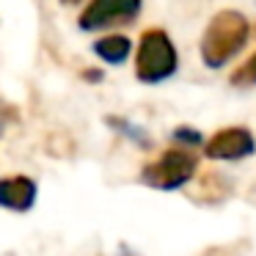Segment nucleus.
Returning <instances> with one entry per match:
<instances>
[{
    "instance_id": "nucleus-1",
    "label": "nucleus",
    "mask_w": 256,
    "mask_h": 256,
    "mask_svg": "<svg viewBox=\"0 0 256 256\" xmlns=\"http://www.w3.org/2000/svg\"><path fill=\"white\" fill-rule=\"evenodd\" d=\"M250 39V22L234 8L218 12L201 36V61L206 69H223L245 50Z\"/></svg>"
},
{
    "instance_id": "nucleus-2",
    "label": "nucleus",
    "mask_w": 256,
    "mask_h": 256,
    "mask_svg": "<svg viewBox=\"0 0 256 256\" xmlns=\"http://www.w3.org/2000/svg\"><path fill=\"white\" fill-rule=\"evenodd\" d=\"M179 72V50L162 28H149L135 47V78L138 83L160 86Z\"/></svg>"
},
{
    "instance_id": "nucleus-3",
    "label": "nucleus",
    "mask_w": 256,
    "mask_h": 256,
    "mask_svg": "<svg viewBox=\"0 0 256 256\" xmlns=\"http://www.w3.org/2000/svg\"><path fill=\"white\" fill-rule=\"evenodd\" d=\"M198 171V160L190 149L179 146V149H168L157 157L154 162L140 168V182L146 188L162 190V193H171V190H179L190 182Z\"/></svg>"
},
{
    "instance_id": "nucleus-4",
    "label": "nucleus",
    "mask_w": 256,
    "mask_h": 256,
    "mask_svg": "<svg viewBox=\"0 0 256 256\" xmlns=\"http://www.w3.org/2000/svg\"><path fill=\"white\" fill-rule=\"evenodd\" d=\"M140 8L144 0H88V6L78 17V28L86 34H96V30L130 25L138 20Z\"/></svg>"
},
{
    "instance_id": "nucleus-5",
    "label": "nucleus",
    "mask_w": 256,
    "mask_h": 256,
    "mask_svg": "<svg viewBox=\"0 0 256 256\" xmlns=\"http://www.w3.org/2000/svg\"><path fill=\"white\" fill-rule=\"evenodd\" d=\"M204 154L218 162H240L256 154V138L248 127H223L206 138Z\"/></svg>"
},
{
    "instance_id": "nucleus-6",
    "label": "nucleus",
    "mask_w": 256,
    "mask_h": 256,
    "mask_svg": "<svg viewBox=\"0 0 256 256\" xmlns=\"http://www.w3.org/2000/svg\"><path fill=\"white\" fill-rule=\"evenodd\" d=\"M39 188L30 176L17 174V176H6L0 179V206L12 212H28L34 210Z\"/></svg>"
},
{
    "instance_id": "nucleus-7",
    "label": "nucleus",
    "mask_w": 256,
    "mask_h": 256,
    "mask_svg": "<svg viewBox=\"0 0 256 256\" xmlns=\"http://www.w3.org/2000/svg\"><path fill=\"white\" fill-rule=\"evenodd\" d=\"M91 50H94V56L100 58L102 64H108V66H122V64H127V58L135 52V47H132V39H130L127 34H105L94 42Z\"/></svg>"
},
{
    "instance_id": "nucleus-8",
    "label": "nucleus",
    "mask_w": 256,
    "mask_h": 256,
    "mask_svg": "<svg viewBox=\"0 0 256 256\" xmlns=\"http://www.w3.org/2000/svg\"><path fill=\"white\" fill-rule=\"evenodd\" d=\"M105 122H108V127H110L113 132L122 135L124 140H132L138 149H152V135H149L146 127L130 122V118H122V116H108Z\"/></svg>"
},
{
    "instance_id": "nucleus-9",
    "label": "nucleus",
    "mask_w": 256,
    "mask_h": 256,
    "mask_svg": "<svg viewBox=\"0 0 256 256\" xmlns=\"http://www.w3.org/2000/svg\"><path fill=\"white\" fill-rule=\"evenodd\" d=\"M171 138L176 140L179 146H184V149H198V146L206 144V138L201 135V130L190 127V124H179V127L171 132Z\"/></svg>"
},
{
    "instance_id": "nucleus-10",
    "label": "nucleus",
    "mask_w": 256,
    "mask_h": 256,
    "mask_svg": "<svg viewBox=\"0 0 256 256\" xmlns=\"http://www.w3.org/2000/svg\"><path fill=\"white\" fill-rule=\"evenodd\" d=\"M232 86H237V88H254L256 86V52L232 74Z\"/></svg>"
},
{
    "instance_id": "nucleus-11",
    "label": "nucleus",
    "mask_w": 256,
    "mask_h": 256,
    "mask_svg": "<svg viewBox=\"0 0 256 256\" xmlns=\"http://www.w3.org/2000/svg\"><path fill=\"white\" fill-rule=\"evenodd\" d=\"M102 78H105V74H102L100 69H88V72H86V80H91V83H100Z\"/></svg>"
},
{
    "instance_id": "nucleus-12",
    "label": "nucleus",
    "mask_w": 256,
    "mask_h": 256,
    "mask_svg": "<svg viewBox=\"0 0 256 256\" xmlns=\"http://www.w3.org/2000/svg\"><path fill=\"white\" fill-rule=\"evenodd\" d=\"M61 3H66V6H78L80 0H61Z\"/></svg>"
},
{
    "instance_id": "nucleus-13",
    "label": "nucleus",
    "mask_w": 256,
    "mask_h": 256,
    "mask_svg": "<svg viewBox=\"0 0 256 256\" xmlns=\"http://www.w3.org/2000/svg\"><path fill=\"white\" fill-rule=\"evenodd\" d=\"M118 256H132V254H130V250H127V248H124V250H122V254H118Z\"/></svg>"
}]
</instances>
